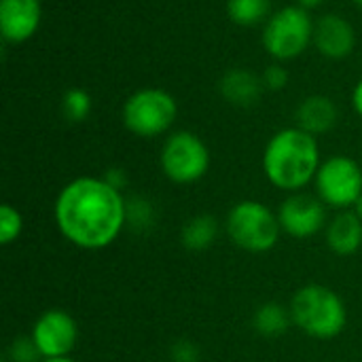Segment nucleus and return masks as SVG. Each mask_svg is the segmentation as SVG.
<instances>
[{"instance_id":"nucleus-9","label":"nucleus","mask_w":362,"mask_h":362,"mask_svg":"<svg viewBox=\"0 0 362 362\" xmlns=\"http://www.w3.org/2000/svg\"><path fill=\"white\" fill-rule=\"evenodd\" d=\"M36 350L45 358H64L70 356V352L76 346L78 339V327L76 320L59 308L42 312L36 322L32 325L30 333Z\"/></svg>"},{"instance_id":"nucleus-16","label":"nucleus","mask_w":362,"mask_h":362,"mask_svg":"<svg viewBox=\"0 0 362 362\" xmlns=\"http://www.w3.org/2000/svg\"><path fill=\"white\" fill-rule=\"evenodd\" d=\"M221 225L212 214H197L189 218L180 229V242L187 250L204 252L214 246Z\"/></svg>"},{"instance_id":"nucleus-7","label":"nucleus","mask_w":362,"mask_h":362,"mask_svg":"<svg viewBox=\"0 0 362 362\" xmlns=\"http://www.w3.org/2000/svg\"><path fill=\"white\" fill-rule=\"evenodd\" d=\"M161 172L176 185H193L202 180L210 168V151L193 132H174L163 142L159 155Z\"/></svg>"},{"instance_id":"nucleus-5","label":"nucleus","mask_w":362,"mask_h":362,"mask_svg":"<svg viewBox=\"0 0 362 362\" xmlns=\"http://www.w3.org/2000/svg\"><path fill=\"white\" fill-rule=\"evenodd\" d=\"M314 25L316 23L312 21L308 8L299 4L284 6L267 19L263 30V47L278 62L295 59L314 40Z\"/></svg>"},{"instance_id":"nucleus-22","label":"nucleus","mask_w":362,"mask_h":362,"mask_svg":"<svg viewBox=\"0 0 362 362\" xmlns=\"http://www.w3.org/2000/svg\"><path fill=\"white\" fill-rule=\"evenodd\" d=\"M8 356L13 362H40L42 356L40 352L36 350L32 337H21L17 341H13L11 350H8Z\"/></svg>"},{"instance_id":"nucleus-15","label":"nucleus","mask_w":362,"mask_h":362,"mask_svg":"<svg viewBox=\"0 0 362 362\" xmlns=\"http://www.w3.org/2000/svg\"><path fill=\"white\" fill-rule=\"evenodd\" d=\"M221 93L235 106H250L263 93V81L244 68L229 70L221 81Z\"/></svg>"},{"instance_id":"nucleus-11","label":"nucleus","mask_w":362,"mask_h":362,"mask_svg":"<svg viewBox=\"0 0 362 362\" xmlns=\"http://www.w3.org/2000/svg\"><path fill=\"white\" fill-rule=\"evenodd\" d=\"M40 17V0H0V34L6 42L19 45L32 38Z\"/></svg>"},{"instance_id":"nucleus-3","label":"nucleus","mask_w":362,"mask_h":362,"mask_svg":"<svg viewBox=\"0 0 362 362\" xmlns=\"http://www.w3.org/2000/svg\"><path fill=\"white\" fill-rule=\"evenodd\" d=\"M293 325L314 339L337 337L348 322V310L344 299L329 286L308 284L299 288L291 299Z\"/></svg>"},{"instance_id":"nucleus-2","label":"nucleus","mask_w":362,"mask_h":362,"mask_svg":"<svg viewBox=\"0 0 362 362\" xmlns=\"http://www.w3.org/2000/svg\"><path fill=\"white\" fill-rule=\"evenodd\" d=\"M318 168V140L301 127L280 129L265 146L263 172L276 189L299 193L316 178Z\"/></svg>"},{"instance_id":"nucleus-14","label":"nucleus","mask_w":362,"mask_h":362,"mask_svg":"<svg viewBox=\"0 0 362 362\" xmlns=\"http://www.w3.org/2000/svg\"><path fill=\"white\" fill-rule=\"evenodd\" d=\"M337 123V106L327 95H312L301 102L297 110V127L312 136L327 134Z\"/></svg>"},{"instance_id":"nucleus-28","label":"nucleus","mask_w":362,"mask_h":362,"mask_svg":"<svg viewBox=\"0 0 362 362\" xmlns=\"http://www.w3.org/2000/svg\"><path fill=\"white\" fill-rule=\"evenodd\" d=\"M352 212H354V214H356V216H358V218H361V221H362V195H361V197H358V202L354 204Z\"/></svg>"},{"instance_id":"nucleus-27","label":"nucleus","mask_w":362,"mask_h":362,"mask_svg":"<svg viewBox=\"0 0 362 362\" xmlns=\"http://www.w3.org/2000/svg\"><path fill=\"white\" fill-rule=\"evenodd\" d=\"M325 0H299V6H303V8H316V6H320Z\"/></svg>"},{"instance_id":"nucleus-19","label":"nucleus","mask_w":362,"mask_h":362,"mask_svg":"<svg viewBox=\"0 0 362 362\" xmlns=\"http://www.w3.org/2000/svg\"><path fill=\"white\" fill-rule=\"evenodd\" d=\"M62 112L70 123H81L91 115V95L85 89H68L62 98Z\"/></svg>"},{"instance_id":"nucleus-26","label":"nucleus","mask_w":362,"mask_h":362,"mask_svg":"<svg viewBox=\"0 0 362 362\" xmlns=\"http://www.w3.org/2000/svg\"><path fill=\"white\" fill-rule=\"evenodd\" d=\"M352 106H354V110H356V112L362 117V78L356 83V87H354V93H352Z\"/></svg>"},{"instance_id":"nucleus-13","label":"nucleus","mask_w":362,"mask_h":362,"mask_svg":"<svg viewBox=\"0 0 362 362\" xmlns=\"http://www.w3.org/2000/svg\"><path fill=\"white\" fill-rule=\"evenodd\" d=\"M327 244L339 257H350L358 252L362 246V221L352 212H339L327 225Z\"/></svg>"},{"instance_id":"nucleus-20","label":"nucleus","mask_w":362,"mask_h":362,"mask_svg":"<svg viewBox=\"0 0 362 362\" xmlns=\"http://www.w3.org/2000/svg\"><path fill=\"white\" fill-rule=\"evenodd\" d=\"M155 225V208L144 197L127 199V227L134 231H148Z\"/></svg>"},{"instance_id":"nucleus-30","label":"nucleus","mask_w":362,"mask_h":362,"mask_svg":"<svg viewBox=\"0 0 362 362\" xmlns=\"http://www.w3.org/2000/svg\"><path fill=\"white\" fill-rule=\"evenodd\" d=\"M354 2H356V4H358V6H362V0H354Z\"/></svg>"},{"instance_id":"nucleus-12","label":"nucleus","mask_w":362,"mask_h":362,"mask_svg":"<svg viewBox=\"0 0 362 362\" xmlns=\"http://www.w3.org/2000/svg\"><path fill=\"white\" fill-rule=\"evenodd\" d=\"M356 42L354 28L339 15H325L314 25V45L331 59H341L352 53Z\"/></svg>"},{"instance_id":"nucleus-8","label":"nucleus","mask_w":362,"mask_h":362,"mask_svg":"<svg viewBox=\"0 0 362 362\" xmlns=\"http://www.w3.org/2000/svg\"><path fill=\"white\" fill-rule=\"evenodd\" d=\"M314 182L325 206L337 210H352L362 195L361 165L346 155H335L322 161Z\"/></svg>"},{"instance_id":"nucleus-25","label":"nucleus","mask_w":362,"mask_h":362,"mask_svg":"<svg viewBox=\"0 0 362 362\" xmlns=\"http://www.w3.org/2000/svg\"><path fill=\"white\" fill-rule=\"evenodd\" d=\"M104 180H106L110 187L119 189L121 193H123V189H125V185H127V176H125V172H123V170H119V168L108 170V172H106V176H104Z\"/></svg>"},{"instance_id":"nucleus-17","label":"nucleus","mask_w":362,"mask_h":362,"mask_svg":"<svg viewBox=\"0 0 362 362\" xmlns=\"http://www.w3.org/2000/svg\"><path fill=\"white\" fill-rule=\"evenodd\" d=\"M291 325H293L291 310L276 301L263 303L261 308H257L252 316V327L263 337H280L288 331Z\"/></svg>"},{"instance_id":"nucleus-21","label":"nucleus","mask_w":362,"mask_h":362,"mask_svg":"<svg viewBox=\"0 0 362 362\" xmlns=\"http://www.w3.org/2000/svg\"><path fill=\"white\" fill-rule=\"evenodd\" d=\"M23 231V216L21 212L11 206V204H2L0 206V244L8 246L13 244Z\"/></svg>"},{"instance_id":"nucleus-29","label":"nucleus","mask_w":362,"mask_h":362,"mask_svg":"<svg viewBox=\"0 0 362 362\" xmlns=\"http://www.w3.org/2000/svg\"><path fill=\"white\" fill-rule=\"evenodd\" d=\"M40 362H76L74 358H70V356H64V358H45V361Z\"/></svg>"},{"instance_id":"nucleus-18","label":"nucleus","mask_w":362,"mask_h":362,"mask_svg":"<svg viewBox=\"0 0 362 362\" xmlns=\"http://www.w3.org/2000/svg\"><path fill=\"white\" fill-rule=\"evenodd\" d=\"M272 0H227V13L238 25H255L269 13Z\"/></svg>"},{"instance_id":"nucleus-24","label":"nucleus","mask_w":362,"mask_h":362,"mask_svg":"<svg viewBox=\"0 0 362 362\" xmlns=\"http://www.w3.org/2000/svg\"><path fill=\"white\" fill-rule=\"evenodd\" d=\"M261 81H263V87H267L272 91H280L288 83V70L284 66H280V64H274V66H269L263 72V78Z\"/></svg>"},{"instance_id":"nucleus-1","label":"nucleus","mask_w":362,"mask_h":362,"mask_svg":"<svg viewBox=\"0 0 362 362\" xmlns=\"http://www.w3.org/2000/svg\"><path fill=\"white\" fill-rule=\"evenodd\" d=\"M53 218L59 233L76 248L102 250L127 227V199L104 178L81 176L59 191Z\"/></svg>"},{"instance_id":"nucleus-6","label":"nucleus","mask_w":362,"mask_h":362,"mask_svg":"<svg viewBox=\"0 0 362 362\" xmlns=\"http://www.w3.org/2000/svg\"><path fill=\"white\" fill-rule=\"evenodd\" d=\"M176 115V100L163 89H140L123 104V125L140 138L165 134L174 125Z\"/></svg>"},{"instance_id":"nucleus-10","label":"nucleus","mask_w":362,"mask_h":362,"mask_svg":"<svg viewBox=\"0 0 362 362\" xmlns=\"http://www.w3.org/2000/svg\"><path fill=\"white\" fill-rule=\"evenodd\" d=\"M278 221L284 233L297 240L312 238L327 227V206L316 195L293 193L278 208Z\"/></svg>"},{"instance_id":"nucleus-4","label":"nucleus","mask_w":362,"mask_h":362,"mask_svg":"<svg viewBox=\"0 0 362 362\" xmlns=\"http://www.w3.org/2000/svg\"><path fill=\"white\" fill-rule=\"evenodd\" d=\"M229 240L246 252H267L272 250L282 233L278 212H274L263 202L244 199L235 204L225 221Z\"/></svg>"},{"instance_id":"nucleus-23","label":"nucleus","mask_w":362,"mask_h":362,"mask_svg":"<svg viewBox=\"0 0 362 362\" xmlns=\"http://www.w3.org/2000/svg\"><path fill=\"white\" fill-rule=\"evenodd\" d=\"M199 356H202V352H199L197 344H193L189 339H180L170 348L172 362H199Z\"/></svg>"}]
</instances>
